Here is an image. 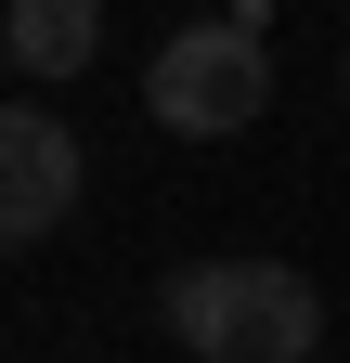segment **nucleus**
I'll return each mask as SVG.
<instances>
[{"label": "nucleus", "mask_w": 350, "mask_h": 363, "mask_svg": "<svg viewBox=\"0 0 350 363\" xmlns=\"http://www.w3.org/2000/svg\"><path fill=\"white\" fill-rule=\"evenodd\" d=\"M169 325L195 363H312L324 298L286 259H195V272H169Z\"/></svg>", "instance_id": "1"}, {"label": "nucleus", "mask_w": 350, "mask_h": 363, "mask_svg": "<svg viewBox=\"0 0 350 363\" xmlns=\"http://www.w3.org/2000/svg\"><path fill=\"white\" fill-rule=\"evenodd\" d=\"M259 104H273V52H259V26H234V13L169 26V52L143 65V117L156 130H195V143L259 130Z\"/></svg>", "instance_id": "2"}, {"label": "nucleus", "mask_w": 350, "mask_h": 363, "mask_svg": "<svg viewBox=\"0 0 350 363\" xmlns=\"http://www.w3.org/2000/svg\"><path fill=\"white\" fill-rule=\"evenodd\" d=\"M65 208H78V130L39 117V104H13V117H0V234L39 247Z\"/></svg>", "instance_id": "3"}, {"label": "nucleus", "mask_w": 350, "mask_h": 363, "mask_svg": "<svg viewBox=\"0 0 350 363\" xmlns=\"http://www.w3.org/2000/svg\"><path fill=\"white\" fill-rule=\"evenodd\" d=\"M0 52L13 78H78L104 52V0H0Z\"/></svg>", "instance_id": "4"}, {"label": "nucleus", "mask_w": 350, "mask_h": 363, "mask_svg": "<svg viewBox=\"0 0 350 363\" xmlns=\"http://www.w3.org/2000/svg\"><path fill=\"white\" fill-rule=\"evenodd\" d=\"M221 13H259V0H221Z\"/></svg>", "instance_id": "5"}, {"label": "nucleus", "mask_w": 350, "mask_h": 363, "mask_svg": "<svg viewBox=\"0 0 350 363\" xmlns=\"http://www.w3.org/2000/svg\"><path fill=\"white\" fill-rule=\"evenodd\" d=\"M337 78H350V65H337Z\"/></svg>", "instance_id": "6"}]
</instances>
